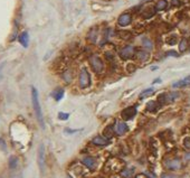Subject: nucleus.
Returning a JSON list of instances; mask_svg holds the SVG:
<instances>
[{
	"mask_svg": "<svg viewBox=\"0 0 190 178\" xmlns=\"http://www.w3.org/2000/svg\"><path fill=\"white\" fill-rule=\"evenodd\" d=\"M31 101H33V107H34L35 114H36V118L38 123L40 124L43 129L45 128V122H44V117H43V111L42 107H40V103H39V97H38V92L35 87H31Z\"/></svg>",
	"mask_w": 190,
	"mask_h": 178,
	"instance_id": "1",
	"label": "nucleus"
},
{
	"mask_svg": "<svg viewBox=\"0 0 190 178\" xmlns=\"http://www.w3.org/2000/svg\"><path fill=\"white\" fill-rule=\"evenodd\" d=\"M90 65H91L92 70H93L95 73L100 74L104 71V63L103 60L99 57V56H91L90 57Z\"/></svg>",
	"mask_w": 190,
	"mask_h": 178,
	"instance_id": "2",
	"label": "nucleus"
},
{
	"mask_svg": "<svg viewBox=\"0 0 190 178\" xmlns=\"http://www.w3.org/2000/svg\"><path fill=\"white\" fill-rule=\"evenodd\" d=\"M78 83L82 89H86L91 85V75L87 72L86 68H82L80 72V76H78Z\"/></svg>",
	"mask_w": 190,
	"mask_h": 178,
	"instance_id": "3",
	"label": "nucleus"
},
{
	"mask_svg": "<svg viewBox=\"0 0 190 178\" xmlns=\"http://www.w3.org/2000/svg\"><path fill=\"white\" fill-rule=\"evenodd\" d=\"M136 50L133 47V46L126 45V46L121 48L119 54H120V57L122 58V60H130V58L136 56Z\"/></svg>",
	"mask_w": 190,
	"mask_h": 178,
	"instance_id": "4",
	"label": "nucleus"
},
{
	"mask_svg": "<svg viewBox=\"0 0 190 178\" xmlns=\"http://www.w3.org/2000/svg\"><path fill=\"white\" fill-rule=\"evenodd\" d=\"M136 112H138L136 107H125L124 110H122V112H121V118L124 121L131 120V119H133L136 115Z\"/></svg>",
	"mask_w": 190,
	"mask_h": 178,
	"instance_id": "5",
	"label": "nucleus"
},
{
	"mask_svg": "<svg viewBox=\"0 0 190 178\" xmlns=\"http://www.w3.org/2000/svg\"><path fill=\"white\" fill-rule=\"evenodd\" d=\"M163 165L164 167L167 168L169 170H178L180 168L182 167V164L180 161L179 159H168V160H164L163 161Z\"/></svg>",
	"mask_w": 190,
	"mask_h": 178,
	"instance_id": "6",
	"label": "nucleus"
},
{
	"mask_svg": "<svg viewBox=\"0 0 190 178\" xmlns=\"http://www.w3.org/2000/svg\"><path fill=\"white\" fill-rule=\"evenodd\" d=\"M38 167L42 173L45 170V146L42 144L38 148Z\"/></svg>",
	"mask_w": 190,
	"mask_h": 178,
	"instance_id": "7",
	"label": "nucleus"
},
{
	"mask_svg": "<svg viewBox=\"0 0 190 178\" xmlns=\"http://www.w3.org/2000/svg\"><path fill=\"white\" fill-rule=\"evenodd\" d=\"M132 23V16H131L130 13H122L119 19H117V24L120 25L121 27H126Z\"/></svg>",
	"mask_w": 190,
	"mask_h": 178,
	"instance_id": "8",
	"label": "nucleus"
},
{
	"mask_svg": "<svg viewBox=\"0 0 190 178\" xmlns=\"http://www.w3.org/2000/svg\"><path fill=\"white\" fill-rule=\"evenodd\" d=\"M109 142H110V139L105 136H96L92 139V144H95V146H99V147L107 146Z\"/></svg>",
	"mask_w": 190,
	"mask_h": 178,
	"instance_id": "9",
	"label": "nucleus"
},
{
	"mask_svg": "<svg viewBox=\"0 0 190 178\" xmlns=\"http://www.w3.org/2000/svg\"><path fill=\"white\" fill-rule=\"evenodd\" d=\"M82 162H83V165L85 166V167H87L89 169H91V170H93V169H95V168H96V160H95V158H93V157L86 156V157L83 158Z\"/></svg>",
	"mask_w": 190,
	"mask_h": 178,
	"instance_id": "10",
	"label": "nucleus"
},
{
	"mask_svg": "<svg viewBox=\"0 0 190 178\" xmlns=\"http://www.w3.org/2000/svg\"><path fill=\"white\" fill-rule=\"evenodd\" d=\"M129 131V127L125 122H117L115 126V132L119 136H123L124 134H126Z\"/></svg>",
	"mask_w": 190,
	"mask_h": 178,
	"instance_id": "11",
	"label": "nucleus"
},
{
	"mask_svg": "<svg viewBox=\"0 0 190 178\" xmlns=\"http://www.w3.org/2000/svg\"><path fill=\"white\" fill-rule=\"evenodd\" d=\"M149 57H150V54H149V52H146V50H138L136 52V58L138 60H140V62H146V60H149Z\"/></svg>",
	"mask_w": 190,
	"mask_h": 178,
	"instance_id": "12",
	"label": "nucleus"
},
{
	"mask_svg": "<svg viewBox=\"0 0 190 178\" xmlns=\"http://www.w3.org/2000/svg\"><path fill=\"white\" fill-rule=\"evenodd\" d=\"M161 107L162 105L160 104L158 101H149L146 105V109L149 111V112H157Z\"/></svg>",
	"mask_w": 190,
	"mask_h": 178,
	"instance_id": "13",
	"label": "nucleus"
},
{
	"mask_svg": "<svg viewBox=\"0 0 190 178\" xmlns=\"http://www.w3.org/2000/svg\"><path fill=\"white\" fill-rule=\"evenodd\" d=\"M188 85H190V75L185 77L183 80H180V81L172 84V86L176 87V89H177V87L178 89H179V87H185V86H188Z\"/></svg>",
	"mask_w": 190,
	"mask_h": 178,
	"instance_id": "14",
	"label": "nucleus"
},
{
	"mask_svg": "<svg viewBox=\"0 0 190 178\" xmlns=\"http://www.w3.org/2000/svg\"><path fill=\"white\" fill-rule=\"evenodd\" d=\"M19 43L23 45V47H28V42H29V36H28V33L27 32H23L20 35H19V38H18Z\"/></svg>",
	"mask_w": 190,
	"mask_h": 178,
	"instance_id": "15",
	"label": "nucleus"
},
{
	"mask_svg": "<svg viewBox=\"0 0 190 178\" xmlns=\"http://www.w3.org/2000/svg\"><path fill=\"white\" fill-rule=\"evenodd\" d=\"M156 10L157 11H163L168 8V1L167 0H158V3H156Z\"/></svg>",
	"mask_w": 190,
	"mask_h": 178,
	"instance_id": "16",
	"label": "nucleus"
},
{
	"mask_svg": "<svg viewBox=\"0 0 190 178\" xmlns=\"http://www.w3.org/2000/svg\"><path fill=\"white\" fill-rule=\"evenodd\" d=\"M52 97H54L56 101H60V100L63 99V97H64V90L63 89L55 90V91L52 93Z\"/></svg>",
	"mask_w": 190,
	"mask_h": 178,
	"instance_id": "17",
	"label": "nucleus"
},
{
	"mask_svg": "<svg viewBox=\"0 0 190 178\" xmlns=\"http://www.w3.org/2000/svg\"><path fill=\"white\" fill-rule=\"evenodd\" d=\"M188 46H189L188 39H187V38H182V39L180 40V43H179V50L181 53L186 52V50H187V48H188Z\"/></svg>",
	"mask_w": 190,
	"mask_h": 178,
	"instance_id": "18",
	"label": "nucleus"
},
{
	"mask_svg": "<svg viewBox=\"0 0 190 178\" xmlns=\"http://www.w3.org/2000/svg\"><path fill=\"white\" fill-rule=\"evenodd\" d=\"M142 45H143V47H146V50H149L153 48V43L149 39V38H146V37H143V38H142Z\"/></svg>",
	"mask_w": 190,
	"mask_h": 178,
	"instance_id": "19",
	"label": "nucleus"
},
{
	"mask_svg": "<svg viewBox=\"0 0 190 178\" xmlns=\"http://www.w3.org/2000/svg\"><path fill=\"white\" fill-rule=\"evenodd\" d=\"M153 92H154V90L152 89V87H150V89H146V90H144L142 93L140 94V100H143V99H146V97H150V95H152L153 94Z\"/></svg>",
	"mask_w": 190,
	"mask_h": 178,
	"instance_id": "20",
	"label": "nucleus"
},
{
	"mask_svg": "<svg viewBox=\"0 0 190 178\" xmlns=\"http://www.w3.org/2000/svg\"><path fill=\"white\" fill-rule=\"evenodd\" d=\"M178 97H179V93H178V92H170V93H167V102H173Z\"/></svg>",
	"mask_w": 190,
	"mask_h": 178,
	"instance_id": "21",
	"label": "nucleus"
},
{
	"mask_svg": "<svg viewBox=\"0 0 190 178\" xmlns=\"http://www.w3.org/2000/svg\"><path fill=\"white\" fill-rule=\"evenodd\" d=\"M17 165H18V159H17V157L9 158V168L15 169V168L17 167Z\"/></svg>",
	"mask_w": 190,
	"mask_h": 178,
	"instance_id": "22",
	"label": "nucleus"
},
{
	"mask_svg": "<svg viewBox=\"0 0 190 178\" xmlns=\"http://www.w3.org/2000/svg\"><path fill=\"white\" fill-rule=\"evenodd\" d=\"M177 42H178V38H177L176 35H172V36H170L167 38V43L169 45H175V44H177Z\"/></svg>",
	"mask_w": 190,
	"mask_h": 178,
	"instance_id": "23",
	"label": "nucleus"
},
{
	"mask_svg": "<svg viewBox=\"0 0 190 178\" xmlns=\"http://www.w3.org/2000/svg\"><path fill=\"white\" fill-rule=\"evenodd\" d=\"M68 118H69V113H65V112H59L58 113V119L59 120H68Z\"/></svg>",
	"mask_w": 190,
	"mask_h": 178,
	"instance_id": "24",
	"label": "nucleus"
},
{
	"mask_svg": "<svg viewBox=\"0 0 190 178\" xmlns=\"http://www.w3.org/2000/svg\"><path fill=\"white\" fill-rule=\"evenodd\" d=\"M183 147H185L187 150H190V137H186L185 139H183Z\"/></svg>",
	"mask_w": 190,
	"mask_h": 178,
	"instance_id": "25",
	"label": "nucleus"
},
{
	"mask_svg": "<svg viewBox=\"0 0 190 178\" xmlns=\"http://www.w3.org/2000/svg\"><path fill=\"white\" fill-rule=\"evenodd\" d=\"M119 36L121 37V38H123V39H129L131 37V33L129 32H120L119 33Z\"/></svg>",
	"mask_w": 190,
	"mask_h": 178,
	"instance_id": "26",
	"label": "nucleus"
},
{
	"mask_svg": "<svg viewBox=\"0 0 190 178\" xmlns=\"http://www.w3.org/2000/svg\"><path fill=\"white\" fill-rule=\"evenodd\" d=\"M161 178H178L177 175H173V174H169V173H164L161 175Z\"/></svg>",
	"mask_w": 190,
	"mask_h": 178,
	"instance_id": "27",
	"label": "nucleus"
},
{
	"mask_svg": "<svg viewBox=\"0 0 190 178\" xmlns=\"http://www.w3.org/2000/svg\"><path fill=\"white\" fill-rule=\"evenodd\" d=\"M136 70V66L134 65V64H129L128 66V71L130 72V73H132V72H134Z\"/></svg>",
	"mask_w": 190,
	"mask_h": 178,
	"instance_id": "28",
	"label": "nucleus"
},
{
	"mask_svg": "<svg viewBox=\"0 0 190 178\" xmlns=\"http://www.w3.org/2000/svg\"><path fill=\"white\" fill-rule=\"evenodd\" d=\"M144 175H146L148 178H157L156 176H154L153 174H151V173H150V171H146V173H144Z\"/></svg>",
	"mask_w": 190,
	"mask_h": 178,
	"instance_id": "29",
	"label": "nucleus"
},
{
	"mask_svg": "<svg viewBox=\"0 0 190 178\" xmlns=\"http://www.w3.org/2000/svg\"><path fill=\"white\" fill-rule=\"evenodd\" d=\"M167 55H172V56H175V57H178V53H176L175 50H170V52L167 53Z\"/></svg>",
	"mask_w": 190,
	"mask_h": 178,
	"instance_id": "30",
	"label": "nucleus"
},
{
	"mask_svg": "<svg viewBox=\"0 0 190 178\" xmlns=\"http://www.w3.org/2000/svg\"><path fill=\"white\" fill-rule=\"evenodd\" d=\"M80 130H68V129H65V132H68V134H74V132H77Z\"/></svg>",
	"mask_w": 190,
	"mask_h": 178,
	"instance_id": "31",
	"label": "nucleus"
},
{
	"mask_svg": "<svg viewBox=\"0 0 190 178\" xmlns=\"http://www.w3.org/2000/svg\"><path fill=\"white\" fill-rule=\"evenodd\" d=\"M185 158H186V160H190V152H188V154H186Z\"/></svg>",
	"mask_w": 190,
	"mask_h": 178,
	"instance_id": "32",
	"label": "nucleus"
},
{
	"mask_svg": "<svg viewBox=\"0 0 190 178\" xmlns=\"http://www.w3.org/2000/svg\"><path fill=\"white\" fill-rule=\"evenodd\" d=\"M159 82H161V79H157V80H154L153 83L156 84V83H159Z\"/></svg>",
	"mask_w": 190,
	"mask_h": 178,
	"instance_id": "33",
	"label": "nucleus"
},
{
	"mask_svg": "<svg viewBox=\"0 0 190 178\" xmlns=\"http://www.w3.org/2000/svg\"><path fill=\"white\" fill-rule=\"evenodd\" d=\"M67 178H72V177H70V176H69V175H67Z\"/></svg>",
	"mask_w": 190,
	"mask_h": 178,
	"instance_id": "34",
	"label": "nucleus"
}]
</instances>
